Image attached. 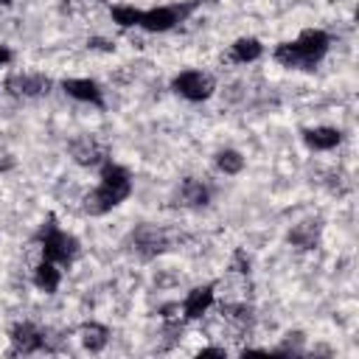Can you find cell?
Segmentation results:
<instances>
[{
	"label": "cell",
	"instance_id": "12",
	"mask_svg": "<svg viewBox=\"0 0 359 359\" xmlns=\"http://www.w3.org/2000/svg\"><path fill=\"white\" fill-rule=\"evenodd\" d=\"M180 199H182V205H188V208H202V205H208L210 191H208V185H202L199 180L188 177V180H182V185H180Z\"/></svg>",
	"mask_w": 359,
	"mask_h": 359
},
{
	"label": "cell",
	"instance_id": "17",
	"mask_svg": "<svg viewBox=\"0 0 359 359\" xmlns=\"http://www.w3.org/2000/svg\"><path fill=\"white\" fill-rule=\"evenodd\" d=\"M107 342H109V331L104 328V325H98V323H87V325H81V345L87 348V351H104L107 348Z\"/></svg>",
	"mask_w": 359,
	"mask_h": 359
},
{
	"label": "cell",
	"instance_id": "16",
	"mask_svg": "<svg viewBox=\"0 0 359 359\" xmlns=\"http://www.w3.org/2000/svg\"><path fill=\"white\" fill-rule=\"evenodd\" d=\"M258 56H261V42L252 39V36H241V39H236V42L230 45V59L238 62V65L252 62V59H258Z\"/></svg>",
	"mask_w": 359,
	"mask_h": 359
},
{
	"label": "cell",
	"instance_id": "23",
	"mask_svg": "<svg viewBox=\"0 0 359 359\" xmlns=\"http://www.w3.org/2000/svg\"><path fill=\"white\" fill-rule=\"evenodd\" d=\"M93 50H104V53H109V50H115V42H109V39H101V36H93L90 42H87Z\"/></svg>",
	"mask_w": 359,
	"mask_h": 359
},
{
	"label": "cell",
	"instance_id": "15",
	"mask_svg": "<svg viewBox=\"0 0 359 359\" xmlns=\"http://www.w3.org/2000/svg\"><path fill=\"white\" fill-rule=\"evenodd\" d=\"M222 317L236 328H250L255 320V314L247 303H222Z\"/></svg>",
	"mask_w": 359,
	"mask_h": 359
},
{
	"label": "cell",
	"instance_id": "22",
	"mask_svg": "<svg viewBox=\"0 0 359 359\" xmlns=\"http://www.w3.org/2000/svg\"><path fill=\"white\" fill-rule=\"evenodd\" d=\"M230 269L238 272V275H247V272H250V258L244 255V250H236V252H233V264H230Z\"/></svg>",
	"mask_w": 359,
	"mask_h": 359
},
{
	"label": "cell",
	"instance_id": "21",
	"mask_svg": "<svg viewBox=\"0 0 359 359\" xmlns=\"http://www.w3.org/2000/svg\"><path fill=\"white\" fill-rule=\"evenodd\" d=\"M112 20L121 28H132V25H140V11L135 6H112Z\"/></svg>",
	"mask_w": 359,
	"mask_h": 359
},
{
	"label": "cell",
	"instance_id": "2",
	"mask_svg": "<svg viewBox=\"0 0 359 359\" xmlns=\"http://www.w3.org/2000/svg\"><path fill=\"white\" fill-rule=\"evenodd\" d=\"M36 241H39V250H42V258L45 261H53V264H70L76 255H79V241L67 233H62L56 227V219L48 216V222L39 227L36 233Z\"/></svg>",
	"mask_w": 359,
	"mask_h": 359
},
{
	"label": "cell",
	"instance_id": "27",
	"mask_svg": "<svg viewBox=\"0 0 359 359\" xmlns=\"http://www.w3.org/2000/svg\"><path fill=\"white\" fill-rule=\"evenodd\" d=\"M0 3H3V6H8V3H11V0H0Z\"/></svg>",
	"mask_w": 359,
	"mask_h": 359
},
{
	"label": "cell",
	"instance_id": "14",
	"mask_svg": "<svg viewBox=\"0 0 359 359\" xmlns=\"http://www.w3.org/2000/svg\"><path fill=\"white\" fill-rule=\"evenodd\" d=\"M317 236H320V224L317 222H300L289 230V244L300 247V250H311L317 244Z\"/></svg>",
	"mask_w": 359,
	"mask_h": 359
},
{
	"label": "cell",
	"instance_id": "19",
	"mask_svg": "<svg viewBox=\"0 0 359 359\" xmlns=\"http://www.w3.org/2000/svg\"><path fill=\"white\" fill-rule=\"evenodd\" d=\"M34 283H36V289H42V292H56V286H59V269H56V264L53 261H42L36 269H34Z\"/></svg>",
	"mask_w": 359,
	"mask_h": 359
},
{
	"label": "cell",
	"instance_id": "26",
	"mask_svg": "<svg viewBox=\"0 0 359 359\" xmlns=\"http://www.w3.org/2000/svg\"><path fill=\"white\" fill-rule=\"evenodd\" d=\"M8 62H11V50L0 45V65H8Z\"/></svg>",
	"mask_w": 359,
	"mask_h": 359
},
{
	"label": "cell",
	"instance_id": "18",
	"mask_svg": "<svg viewBox=\"0 0 359 359\" xmlns=\"http://www.w3.org/2000/svg\"><path fill=\"white\" fill-rule=\"evenodd\" d=\"M115 205H118V202H115V199H112L101 185L84 196V210H87L90 216H104V213H107V210H112Z\"/></svg>",
	"mask_w": 359,
	"mask_h": 359
},
{
	"label": "cell",
	"instance_id": "4",
	"mask_svg": "<svg viewBox=\"0 0 359 359\" xmlns=\"http://www.w3.org/2000/svg\"><path fill=\"white\" fill-rule=\"evenodd\" d=\"M171 87L188 101H205L213 93V79L202 70H185L171 81Z\"/></svg>",
	"mask_w": 359,
	"mask_h": 359
},
{
	"label": "cell",
	"instance_id": "5",
	"mask_svg": "<svg viewBox=\"0 0 359 359\" xmlns=\"http://www.w3.org/2000/svg\"><path fill=\"white\" fill-rule=\"evenodd\" d=\"M50 79L48 76H39V73H11L6 79V90L11 95H22V98H34V95H42L50 90Z\"/></svg>",
	"mask_w": 359,
	"mask_h": 359
},
{
	"label": "cell",
	"instance_id": "1",
	"mask_svg": "<svg viewBox=\"0 0 359 359\" xmlns=\"http://www.w3.org/2000/svg\"><path fill=\"white\" fill-rule=\"evenodd\" d=\"M325 50H328V36L317 28H306L294 42H280L275 48V59L283 67L314 70V65L325 56Z\"/></svg>",
	"mask_w": 359,
	"mask_h": 359
},
{
	"label": "cell",
	"instance_id": "24",
	"mask_svg": "<svg viewBox=\"0 0 359 359\" xmlns=\"http://www.w3.org/2000/svg\"><path fill=\"white\" fill-rule=\"evenodd\" d=\"M163 317H165L168 323H174V320L180 317V306H177V303H168V306H163Z\"/></svg>",
	"mask_w": 359,
	"mask_h": 359
},
{
	"label": "cell",
	"instance_id": "20",
	"mask_svg": "<svg viewBox=\"0 0 359 359\" xmlns=\"http://www.w3.org/2000/svg\"><path fill=\"white\" fill-rule=\"evenodd\" d=\"M216 165H219V171H224V174H238V171L244 168V157H241L238 151H233V149H224V151L216 154Z\"/></svg>",
	"mask_w": 359,
	"mask_h": 359
},
{
	"label": "cell",
	"instance_id": "7",
	"mask_svg": "<svg viewBox=\"0 0 359 359\" xmlns=\"http://www.w3.org/2000/svg\"><path fill=\"white\" fill-rule=\"evenodd\" d=\"M101 188L121 205L129 194H132V180H129V171L126 168H121V165H115V163H107L104 168H101Z\"/></svg>",
	"mask_w": 359,
	"mask_h": 359
},
{
	"label": "cell",
	"instance_id": "3",
	"mask_svg": "<svg viewBox=\"0 0 359 359\" xmlns=\"http://www.w3.org/2000/svg\"><path fill=\"white\" fill-rule=\"evenodd\" d=\"M194 3H185V6H160V8H149V11H140V25L146 31H171L177 22H182L188 14H191Z\"/></svg>",
	"mask_w": 359,
	"mask_h": 359
},
{
	"label": "cell",
	"instance_id": "6",
	"mask_svg": "<svg viewBox=\"0 0 359 359\" xmlns=\"http://www.w3.org/2000/svg\"><path fill=\"white\" fill-rule=\"evenodd\" d=\"M70 157L79 163V165H98L104 163L107 157V146L95 137V135H81L76 140H70Z\"/></svg>",
	"mask_w": 359,
	"mask_h": 359
},
{
	"label": "cell",
	"instance_id": "10",
	"mask_svg": "<svg viewBox=\"0 0 359 359\" xmlns=\"http://www.w3.org/2000/svg\"><path fill=\"white\" fill-rule=\"evenodd\" d=\"M62 90L76 98V101H87V104H95V107H104V98H101V90L95 81L90 79H65L62 81Z\"/></svg>",
	"mask_w": 359,
	"mask_h": 359
},
{
	"label": "cell",
	"instance_id": "13",
	"mask_svg": "<svg viewBox=\"0 0 359 359\" xmlns=\"http://www.w3.org/2000/svg\"><path fill=\"white\" fill-rule=\"evenodd\" d=\"M303 140L311 146V149H334L342 135L339 129H331V126H317V129H306L303 132Z\"/></svg>",
	"mask_w": 359,
	"mask_h": 359
},
{
	"label": "cell",
	"instance_id": "8",
	"mask_svg": "<svg viewBox=\"0 0 359 359\" xmlns=\"http://www.w3.org/2000/svg\"><path fill=\"white\" fill-rule=\"evenodd\" d=\"M129 244H132V250L140 255V258H154L157 252H163L165 247H168V241H165V236L160 233V230H154V227H149V224H143V227H137L135 233H132V238H129Z\"/></svg>",
	"mask_w": 359,
	"mask_h": 359
},
{
	"label": "cell",
	"instance_id": "25",
	"mask_svg": "<svg viewBox=\"0 0 359 359\" xmlns=\"http://www.w3.org/2000/svg\"><path fill=\"white\" fill-rule=\"evenodd\" d=\"M199 356H224V348H202Z\"/></svg>",
	"mask_w": 359,
	"mask_h": 359
},
{
	"label": "cell",
	"instance_id": "11",
	"mask_svg": "<svg viewBox=\"0 0 359 359\" xmlns=\"http://www.w3.org/2000/svg\"><path fill=\"white\" fill-rule=\"evenodd\" d=\"M210 306H213V286L208 283V286H196V289L185 297L182 311H185L188 320H199Z\"/></svg>",
	"mask_w": 359,
	"mask_h": 359
},
{
	"label": "cell",
	"instance_id": "9",
	"mask_svg": "<svg viewBox=\"0 0 359 359\" xmlns=\"http://www.w3.org/2000/svg\"><path fill=\"white\" fill-rule=\"evenodd\" d=\"M42 331L34 325V323H17L11 328V345L14 351L11 353H34L42 348Z\"/></svg>",
	"mask_w": 359,
	"mask_h": 359
}]
</instances>
